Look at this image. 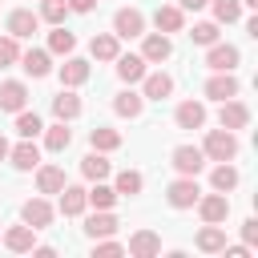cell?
I'll list each match as a JSON object with an SVG mask.
<instances>
[{
    "mask_svg": "<svg viewBox=\"0 0 258 258\" xmlns=\"http://www.w3.org/2000/svg\"><path fill=\"white\" fill-rule=\"evenodd\" d=\"M202 153H206L210 161H234V157H238V137H234L230 129H210L206 141H202Z\"/></svg>",
    "mask_w": 258,
    "mask_h": 258,
    "instance_id": "cell-1",
    "label": "cell"
},
{
    "mask_svg": "<svg viewBox=\"0 0 258 258\" xmlns=\"http://www.w3.org/2000/svg\"><path fill=\"white\" fill-rule=\"evenodd\" d=\"M113 36L117 40H133V36H145V16L137 8H121L113 16Z\"/></svg>",
    "mask_w": 258,
    "mask_h": 258,
    "instance_id": "cell-2",
    "label": "cell"
},
{
    "mask_svg": "<svg viewBox=\"0 0 258 258\" xmlns=\"http://www.w3.org/2000/svg\"><path fill=\"white\" fill-rule=\"evenodd\" d=\"M169 161H173V169H177V173L198 177V173H202V165H206V153H202L198 145H177V149L169 153Z\"/></svg>",
    "mask_w": 258,
    "mask_h": 258,
    "instance_id": "cell-3",
    "label": "cell"
},
{
    "mask_svg": "<svg viewBox=\"0 0 258 258\" xmlns=\"http://www.w3.org/2000/svg\"><path fill=\"white\" fill-rule=\"evenodd\" d=\"M165 198H169V206H173V210H189V206L202 198V189H198V181H194V177H185V173H181L177 181H169Z\"/></svg>",
    "mask_w": 258,
    "mask_h": 258,
    "instance_id": "cell-4",
    "label": "cell"
},
{
    "mask_svg": "<svg viewBox=\"0 0 258 258\" xmlns=\"http://www.w3.org/2000/svg\"><path fill=\"white\" fill-rule=\"evenodd\" d=\"M194 206H198L202 222H214V226H222V222L230 218V198H226V194H206V198H198Z\"/></svg>",
    "mask_w": 258,
    "mask_h": 258,
    "instance_id": "cell-5",
    "label": "cell"
},
{
    "mask_svg": "<svg viewBox=\"0 0 258 258\" xmlns=\"http://www.w3.org/2000/svg\"><path fill=\"white\" fill-rule=\"evenodd\" d=\"M218 125L222 129H230V133H238V129H246L250 125V109L242 105V101H222V113H218Z\"/></svg>",
    "mask_w": 258,
    "mask_h": 258,
    "instance_id": "cell-6",
    "label": "cell"
},
{
    "mask_svg": "<svg viewBox=\"0 0 258 258\" xmlns=\"http://www.w3.org/2000/svg\"><path fill=\"white\" fill-rule=\"evenodd\" d=\"M20 218H24V226H32V230H44V226L52 222V206H48L44 198H28V202L20 206Z\"/></svg>",
    "mask_w": 258,
    "mask_h": 258,
    "instance_id": "cell-7",
    "label": "cell"
},
{
    "mask_svg": "<svg viewBox=\"0 0 258 258\" xmlns=\"http://www.w3.org/2000/svg\"><path fill=\"white\" fill-rule=\"evenodd\" d=\"M24 105H28L24 81H0V109H4V113H20Z\"/></svg>",
    "mask_w": 258,
    "mask_h": 258,
    "instance_id": "cell-8",
    "label": "cell"
},
{
    "mask_svg": "<svg viewBox=\"0 0 258 258\" xmlns=\"http://www.w3.org/2000/svg\"><path fill=\"white\" fill-rule=\"evenodd\" d=\"M169 52H173V44H169V36H165V32H149V36H145V44H141L145 64H161V60H169Z\"/></svg>",
    "mask_w": 258,
    "mask_h": 258,
    "instance_id": "cell-9",
    "label": "cell"
},
{
    "mask_svg": "<svg viewBox=\"0 0 258 258\" xmlns=\"http://www.w3.org/2000/svg\"><path fill=\"white\" fill-rule=\"evenodd\" d=\"M206 64L214 69V73H234V64H238V48L234 44H210V52H206Z\"/></svg>",
    "mask_w": 258,
    "mask_h": 258,
    "instance_id": "cell-10",
    "label": "cell"
},
{
    "mask_svg": "<svg viewBox=\"0 0 258 258\" xmlns=\"http://www.w3.org/2000/svg\"><path fill=\"white\" fill-rule=\"evenodd\" d=\"M0 242H4L12 254H28V250L36 246V230H32V226H12V230L0 234Z\"/></svg>",
    "mask_w": 258,
    "mask_h": 258,
    "instance_id": "cell-11",
    "label": "cell"
},
{
    "mask_svg": "<svg viewBox=\"0 0 258 258\" xmlns=\"http://www.w3.org/2000/svg\"><path fill=\"white\" fill-rule=\"evenodd\" d=\"M36 28H40V16H36V12H28V8H16V12L8 16V36H16V40L32 36Z\"/></svg>",
    "mask_w": 258,
    "mask_h": 258,
    "instance_id": "cell-12",
    "label": "cell"
},
{
    "mask_svg": "<svg viewBox=\"0 0 258 258\" xmlns=\"http://www.w3.org/2000/svg\"><path fill=\"white\" fill-rule=\"evenodd\" d=\"M173 121H177V129H202L206 125V105L202 101H181Z\"/></svg>",
    "mask_w": 258,
    "mask_h": 258,
    "instance_id": "cell-13",
    "label": "cell"
},
{
    "mask_svg": "<svg viewBox=\"0 0 258 258\" xmlns=\"http://www.w3.org/2000/svg\"><path fill=\"white\" fill-rule=\"evenodd\" d=\"M125 250H129L133 258H153V254H161V238H157L153 230H137Z\"/></svg>",
    "mask_w": 258,
    "mask_h": 258,
    "instance_id": "cell-14",
    "label": "cell"
},
{
    "mask_svg": "<svg viewBox=\"0 0 258 258\" xmlns=\"http://www.w3.org/2000/svg\"><path fill=\"white\" fill-rule=\"evenodd\" d=\"M8 157H12V165H16L20 173H28V169H36V165H40V149L32 145V137H24L16 149H8Z\"/></svg>",
    "mask_w": 258,
    "mask_h": 258,
    "instance_id": "cell-15",
    "label": "cell"
},
{
    "mask_svg": "<svg viewBox=\"0 0 258 258\" xmlns=\"http://www.w3.org/2000/svg\"><path fill=\"white\" fill-rule=\"evenodd\" d=\"M153 24H157V32H181V24H185V12L177 8V4H165V8H157L153 12Z\"/></svg>",
    "mask_w": 258,
    "mask_h": 258,
    "instance_id": "cell-16",
    "label": "cell"
},
{
    "mask_svg": "<svg viewBox=\"0 0 258 258\" xmlns=\"http://www.w3.org/2000/svg\"><path fill=\"white\" fill-rule=\"evenodd\" d=\"M20 69H24L28 77H48V73H52V60H48L44 48H28V52H20Z\"/></svg>",
    "mask_w": 258,
    "mask_h": 258,
    "instance_id": "cell-17",
    "label": "cell"
},
{
    "mask_svg": "<svg viewBox=\"0 0 258 258\" xmlns=\"http://www.w3.org/2000/svg\"><path fill=\"white\" fill-rule=\"evenodd\" d=\"M85 81H89V60L69 56V60L60 64V85H64V89H77V85H85Z\"/></svg>",
    "mask_w": 258,
    "mask_h": 258,
    "instance_id": "cell-18",
    "label": "cell"
},
{
    "mask_svg": "<svg viewBox=\"0 0 258 258\" xmlns=\"http://www.w3.org/2000/svg\"><path fill=\"white\" fill-rule=\"evenodd\" d=\"M141 81H145V93H141L145 101H165V97L173 93V77H169V73H149V77H141Z\"/></svg>",
    "mask_w": 258,
    "mask_h": 258,
    "instance_id": "cell-19",
    "label": "cell"
},
{
    "mask_svg": "<svg viewBox=\"0 0 258 258\" xmlns=\"http://www.w3.org/2000/svg\"><path fill=\"white\" fill-rule=\"evenodd\" d=\"M206 97L210 101H230V97H238V81L230 73H218V77L206 81Z\"/></svg>",
    "mask_w": 258,
    "mask_h": 258,
    "instance_id": "cell-20",
    "label": "cell"
},
{
    "mask_svg": "<svg viewBox=\"0 0 258 258\" xmlns=\"http://www.w3.org/2000/svg\"><path fill=\"white\" fill-rule=\"evenodd\" d=\"M36 189L40 194H60L64 189V169L60 165H36Z\"/></svg>",
    "mask_w": 258,
    "mask_h": 258,
    "instance_id": "cell-21",
    "label": "cell"
},
{
    "mask_svg": "<svg viewBox=\"0 0 258 258\" xmlns=\"http://www.w3.org/2000/svg\"><path fill=\"white\" fill-rule=\"evenodd\" d=\"M85 206H89L85 189L64 181V189H60V214H64V218H77V214H85Z\"/></svg>",
    "mask_w": 258,
    "mask_h": 258,
    "instance_id": "cell-22",
    "label": "cell"
},
{
    "mask_svg": "<svg viewBox=\"0 0 258 258\" xmlns=\"http://www.w3.org/2000/svg\"><path fill=\"white\" fill-rule=\"evenodd\" d=\"M52 113H56V121H73V117H81V97L69 93V89H60V93L52 97Z\"/></svg>",
    "mask_w": 258,
    "mask_h": 258,
    "instance_id": "cell-23",
    "label": "cell"
},
{
    "mask_svg": "<svg viewBox=\"0 0 258 258\" xmlns=\"http://www.w3.org/2000/svg\"><path fill=\"white\" fill-rule=\"evenodd\" d=\"M117 77H121L125 85L141 81V77H145V56H133V52H129V56H121V52H117Z\"/></svg>",
    "mask_w": 258,
    "mask_h": 258,
    "instance_id": "cell-24",
    "label": "cell"
},
{
    "mask_svg": "<svg viewBox=\"0 0 258 258\" xmlns=\"http://www.w3.org/2000/svg\"><path fill=\"white\" fill-rule=\"evenodd\" d=\"M89 145H93L97 153H113V149H121V133L109 129V125H97V129L89 133Z\"/></svg>",
    "mask_w": 258,
    "mask_h": 258,
    "instance_id": "cell-25",
    "label": "cell"
},
{
    "mask_svg": "<svg viewBox=\"0 0 258 258\" xmlns=\"http://www.w3.org/2000/svg\"><path fill=\"white\" fill-rule=\"evenodd\" d=\"M222 246H226V230L214 226V222H206V230L198 234V250L202 254H222Z\"/></svg>",
    "mask_w": 258,
    "mask_h": 258,
    "instance_id": "cell-26",
    "label": "cell"
},
{
    "mask_svg": "<svg viewBox=\"0 0 258 258\" xmlns=\"http://www.w3.org/2000/svg\"><path fill=\"white\" fill-rule=\"evenodd\" d=\"M89 52H93L97 60H117L121 48H117V36H113V32H97V36L89 40Z\"/></svg>",
    "mask_w": 258,
    "mask_h": 258,
    "instance_id": "cell-27",
    "label": "cell"
},
{
    "mask_svg": "<svg viewBox=\"0 0 258 258\" xmlns=\"http://www.w3.org/2000/svg\"><path fill=\"white\" fill-rule=\"evenodd\" d=\"M109 169H113V165H109V161H105V153H97V149H93L89 157H81V173H85L89 181H105V177H109Z\"/></svg>",
    "mask_w": 258,
    "mask_h": 258,
    "instance_id": "cell-28",
    "label": "cell"
},
{
    "mask_svg": "<svg viewBox=\"0 0 258 258\" xmlns=\"http://www.w3.org/2000/svg\"><path fill=\"white\" fill-rule=\"evenodd\" d=\"M85 234H89V238H109V234H117V218H113L109 210H101V214H93V218L85 222Z\"/></svg>",
    "mask_w": 258,
    "mask_h": 258,
    "instance_id": "cell-29",
    "label": "cell"
},
{
    "mask_svg": "<svg viewBox=\"0 0 258 258\" xmlns=\"http://www.w3.org/2000/svg\"><path fill=\"white\" fill-rule=\"evenodd\" d=\"M113 109H117L121 117H141V109H145V97H141V93H133V89H125V93H117Z\"/></svg>",
    "mask_w": 258,
    "mask_h": 258,
    "instance_id": "cell-30",
    "label": "cell"
},
{
    "mask_svg": "<svg viewBox=\"0 0 258 258\" xmlns=\"http://www.w3.org/2000/svg\"><path fill=\"white\" fill-rule=\"evenodd\" d=\"M210 185H214L218 194H230V189L238 185V169H234L230 161H218V169L210 173Z\"/></svg>",
    "mask_w": 258,
    "mask_h": 258,
    "instance_id": "cell-31",
    "label": "cell"
},
{
    "mask_svg": "<svg viewBox=\"0 0 258 258\" xmlns=\"http://www.w3.org/2000/svg\"><path fill=\"white\" fill-rule=\"evenodd\" d=\"M141 185H145V177H141L137 169H121V173H117V181H113L117 198H133V194H141Z\"/></svg>",
    "mask_w": 258,
    "mask_h": 258,
    "instance_id": "cell-32",
    "label": "cell"
},
{
    "mask_svg": "<svg viewBox=\"0 0 258 258\" xmlns=\"http://www.w3.org/2000/svg\"><path fill=\"white\" fill-rule=\"evenodd\" d=\"M73 48H77V36H73L69 28H60V24H56V28L48 32V52H56V56H69Z\"/></svg>",
    "mask_w": 258,
    "mask_h": 258,
    "instance_id": "cell-33",
    "label": "cell"
},
{
    "mask_svg": "<svg viewBox=\"0 0 258 258\" xmlns=\"http://www.w3.org/2000/svg\"><path fill=\"white\" fill-rule=\"evenodd\" d=\"M44 145L52 149V153H64L69 145H73V129L60 121V125H52V129H44Z\"/></svg>",
    "mask_w": 258,
    "mask_h": 258,
    "instance_id": "cell-34",
    "label": "cell"
},
{
    "mask_svg": "<svg viewBox=\"0 0 258 258\" xmlns=\"http://www.w3.org/2000/svg\"><path fill=\"white\" fill-rule=\"evenodd\" d=\"M85 198H89V206H97V210H109V206L117 202V189H113V185H105V181H97L93 189H85Z\"/></svg>",
    "mask_w": 258,
    "mask_h": 258,
    "instance_id": "cell-35",
    "label": "cell"
},
{
    "mask_svg": "<svg viewBox=\"0 0 258 258\" xmlns=\"http://www.w3.org/2000/svg\"><path fill=\"white\" fill-rule=\"evenodd\" d=\"M16 133H20V137H40V133H44V125H40V117H36V113L20 109V113H16Z\"/></svg>",
    "mask_w": 258,
    "mask_h": 258,
    "instance_id": "cell-36",
    "label": "cell"
},
{
    "mask_svg": "<svg viewBox=\"0 0 258 258\" xmlns=\"http://www.w3.org/2000/svg\"><path fill=\"white\" fill-rule=\"evenodd\" d=\"M64 16H69V0H40V20L64 24Z\"/></svg>",
    "mask_w": 258,
    "mask_h": 258,
    "instance_id": "cell-37",
    "label": "cell"
},
{
    "mask_svg": "<svg viewBox=\"0 0 258 258\" xmlns=\"http://www.w3.org/2000/svg\"><path fill=\"white\" fill-rule=\"evenodd\" d=\"M242 16V4L238 0H214V20L218 24H234Z\"/></svg>",
    "mask_w": 258,
    "mask_h": 258,
    "instance_id": "cell-38",
    "label": "cell"
},
{
    "mask_svg": "<svg viewBox=\"0 0 258 258\" xmlns=\"http://www.w3.org/2000/svg\"><path fill=\"white\" fill-rule=\"evenodd\" d=\"M189 40H194V44H214V40H218V24H214V20L194 24V28H189Z\"/></svg>",
    "mask_w": 258,
    "mask_h": 258,
    "instance_id": "cell-39",
    "label": "cell"
},
{
    "mask_svg": "<svg viewBox=\"0 0 258 258\" xmlns=\"http://www.w3.org/2000/svg\"><path fill=\"white\" fill-rule=\"evenodd\" d=\"M20 60V48H16V36H0V69L16 64Z\"/></svg>",
    "mask_w": 258,
    "mask_h": 258,
    "instance_id": "cell-40",
    "label": "cell"
},
{
    "mask_svg": "<svg viewBox=\"0 0 258 258\" xmlns=\"http://www.w3.org/2000/svg\"><path fill=\"white\" fill-rule=\"evenodd\" d=\"M93 242H97V238H93ZM93 254H97V258H117V254H125V246H121V242H109V238H101V242L93 246Z\"/></svg>",
    "mask_w": 258,
    "mask_h": 258,
    "instance_id": "cell-41",
    "label": "cell"
},
{
    "mask_svg": "<svg viewBox=\"0 0 258 258\" xmlns=\"http://www.w3.org/2000/svg\"><path fill=\"white\" fill-rule=\"evenodd\" d=\"M242 238H246V246H254V242H258V222H254V218H246V222H242Z\"/></svg>",
    "mask_w": 258,
    "mask_h": 258,
    "instance_id": "cell-42",
    "label": "cell"
},
{
    "mask_svg": "<svg viewBox=\"0 0 258 258\" xmlns=\"http://www.w3.org/2000/svg\"><path fill=\"white\" fill-rule=\"evenodd\" d=\"M97 0H69V12H93Z\"/></svg>",
    "mask_w": 258,
    "mask_h": 258,
    "instance_id": "cell-43",
    "label": "cell"
},
{
    "mask_svg": "<svg viewBox=\"0 0 258 258\" xmlns=\"http://www.w3.org/2000/svg\"><path fill=\"white\" fill-rule=\"evenodd\" d=\"M177 4H181V12H198V8H206L210 0H177Z\"/></svg>",
    "mask_w": 258,
    "mask_h": 258,
    "instance_id": "cell-44",
    "label": "cell"
},
{
    "mask_svg": "<svg viewBox=\"0 0 258 258\" xmlns=\"http://www.w3.org/2000/svg\"><path fill=\"white\" fill-rule=\"evenodd\" d=\"M4 157H8V141L0 137V161H4Z\"/></svg>",
    "mask_w": 258,
    "mask_h": 258,
    "instance_id": "cell-45",
    "label": "cell"
},
{
    "mask_svg": "<svg viewBox=\"0 0 258 258\" xmlns=\"http://www.w3.org/2000/svg\"><path fill=\"white\" fill-rule=\"evenodd\" d=\"M242 4H250V8H258V0H242Z\"/></svg>",
    "mask_w": 258,
    "mask_h": 258,
    "instance_id": "cell-46",
    "label": "cell"
}]
</instances>
